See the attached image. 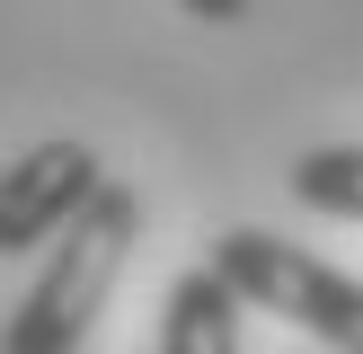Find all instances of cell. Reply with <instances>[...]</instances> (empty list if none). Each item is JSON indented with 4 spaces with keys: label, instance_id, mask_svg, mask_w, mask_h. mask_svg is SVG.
<instances>
[{
    "label": "cell",
    "instance_id": "1",
    "mask_svg": "<svg viewBox=\"0 0 363 354\" xmlns=\"http://www.w3.org/2000/svg\"><path fill=\"white\" fill-rule=\"evenodd\" d=\"M133 248H142V195L106 177V186L89 195V212L53 239V257H45V275L27 283V301L9 310L0 354H80L89 328H98V310L116 301Z\"/></svg>",
    "mask_w": 363,
    "mask_h": 354
},
{
    "label": "cell",
    "instance_id": "2",
    "mask_svg": "<svg viewBox=\"0 0 363 354\" xmlns=\"http://www.w3.org/2000/svg\"><path fill=\"white\" fill-rule=\"evenodd\" d=\"M213 266L248 292V310L319 336L328 354H363V275L311 257L293 239H275V230H222L213 239Z\"/></svg>",
    "mask_w": 363,
    "mask_h": 354
},
{
    "label": "cell",
    "instance_id": "3",
    "mask_svg": "<svg viewBox=\"0 0 363 354\" xmlns=\"http://www.w3.org/2000/svg\"><path fill=\"white\" fill-rule=\"evenodd\" d=\"M106 186L98 151L89 142H35L0 169V257H27V248H53L71 222L89 212V195Z\"/></svg>",
    "mask_w": 363,
    "mask_h": 354
},
{
    "label": "cell",
    "instance_id": "4",
    "mask_svg": "<svg viewBox=\"0 0 363 354\" xmlns=\"http://www.w3.org/2000/svg\"><path fill=\"white\" fill-rule=\"evenodd\" d=\"M240 319H248V292L204 257L160 301V354H240Z\"/></svg>",
    "mask_w": 363,
    "mask_h": 354
},
{
    "label": "cell",
    "instance_id": "5",
    "mask_svg": "<svg viewBox=\"0 0 363 354\" xmlns=\"http://www.w3.org/2000/svg\"><path fill=\"white\" fill-rule=\"evenodd\" d=\"M293 195L328 222H363V142H319L293 159Z\"/></svg>",
    "mask_w": 363,
    "mask_h": 354
},
{
    "label": "cell",
    "instance_id": "6",
    "mask_svg": "<svg viewBox=\"0 0 363 354\" xmlns=\"http://www.w3.org/2000/svg\"><path fill=\"white\" fill-rule=\"evenodd\" d=\"M177 9H186V18H204V27H240V18H248V0H177Z\"/></svg>",
    "mask_w": 363,
    "mask_h": 354
}]
</instances>
